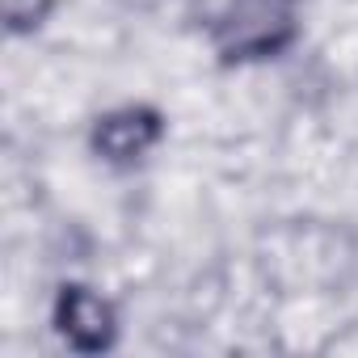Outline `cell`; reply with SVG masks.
I'll use <instances>...</instances> for the list:
<instances>
[{
  "mask_svg": "<svg viewBox=\"0 0 358 358\" xmlns=\"http://www.w3.org/2000/svg\"><path fill=\"white\" fill-rule=\"evenodd\" d=\"M303 0H224L211 22V47L224 64H257L282 55L299 38Z\"/></svg>",
  "mask_w": 358,
  "mask_h": 358,
  "instance_id": "obj_1",
  "label": "cell"
},
{
  "mask_svg": "<svg viewBox=\"0 0 358 358\" xmlns=\"http://www.w3.org/2000/svg\"><path fill=\"white\" fill-rule=\"evenodd\" d=\"M55 333L80 350V354H97V350H110L114 337H118V316H114V303L93 291V287H80V282H68L59 287L55 295Z\"/></svg>",
  "mask_w": 358,
  "mask_h": 358,
  "instance_id": "obj_2",
  "label": "cell"
},
{
  "mask_svg": "<svg viewBox=\"0 0 358 358\" xmlns=\"http://www.w3.org/2000/svg\"><path fill=\"white\" fill-rule=\"evenodd\" d=\"M164 135V118L152 106H118L93 122V152L110 164L143 160Z\"/></svg>",
  "mask_w": 358,
  "mask_h": 358,
  "instance_id": "obj_3",
  "label": "cell"
},
{
  "mask_svg": "<svg viewBox=\"0 0 358 358\" xmlns=\"http://www.w3.org/2000/svg\"><path fill=\"white\" fill-rule=\"evenodd\" d=\"M55 9V0H0V13H5L9 34H34Z\"/></svg>",
  "mask_w": 358,
  "mask_h": 358,
  "instance_id": "obj_4",
  "label": "cell"
}]
</instances>
